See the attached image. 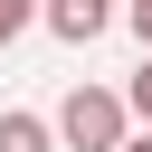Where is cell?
<instances>
[{"instance_id": "1", "label": "cell", "mask_w": 152, "mask_h": 152, "mask_svg": "<svg viewBox=\"0 0 152 152\" xmlns=\"http://www.w3.org/2000/svg\"><path fill=\"white\" fill-rule=\"evenodd\" d=\"M124 114H133V104H124L114 86H76V95L57 104V142H66V152H124Z\"/></svg>"}, {"instance_id": "2", "label": "cell", "mask_w": 152, "mask_h": 152, "mask_svg": "<svg viewBox=\"0 0 152 152\" xmlns=\"http://www.w3.org/2000/svg\"><path fill=\"white\" fill-rule=\"evenodd\" d=\"M38 19H48V28L66 38V48H86V38H104V28L124 19V10H114V0H48Z\"/></svg>"}, {"instance_id": "3", "label": "cell", "mask_w": 152, "mask_h": 152, "mask_svg": "<svg viewBox=\"0 0 152 152\" xmlns=\"http://www.w3.org/2000/svg\"><path fill=\"white\" fill-rule=\"evenodd\" d=\"M0 152H57V124H38V114H0Z\"/></svg>"}, {"instance_id": "4", "label": "cell", "mask_w": 152, "mask_h": 152, "mask_svg": "<svg viewBox=\"0 0 152 152\" xmlns=\"http://www.w3.org/2000/svg\"><path fill=\"white\" fill-rule=\"evenodd\" d=\"M38 10H48V0H0V48H10V38H19V28L38 19Z\"/></svg>"}, {"instance_id": "5", "label": "cell", "mask_w": 152, "mask_h": 152, "mask_svg": "<svg viewBox=\"0 0 152 152\" xmlns=\"http://www.w3.org/2000/svg\"><path fill=\"white\" fill-rule=\"evenodd\" d=\"M124 28L142 38V57H152V0H124Z\"/></svg>"}, {"instance_id": "6", "label": "cell", "mask_w": 152, "mask_h": 152, "mask_svg": "<svg viewBox=\"0 0 152 152\" xmlns=\"http://www.w3.org/2000/svg\"><path fill=\"white\" fill-rule=\"evenodd\" d=\"M124 104H133V114H142V124H152V57H142V76H133V86H124Z\"/></svg>"}, {"instance_id": "7", "label": "cell", "mask_w": 152, "mask_h": 152, "mask_svg": "<svg viewBox=\"0 0 152 152\" xmlns=\"http://www.w3.org/2000/svg\"><path fill=\"white\" fill-rule=\"evenodd\" d=\"M124 152H152V133H133V142H124Z\"/></svg>"}]
</instances>
